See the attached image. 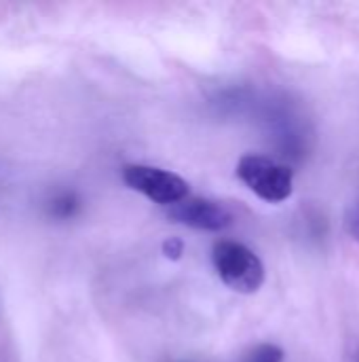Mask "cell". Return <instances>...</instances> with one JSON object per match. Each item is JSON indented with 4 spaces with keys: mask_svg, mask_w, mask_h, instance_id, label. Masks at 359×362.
Masks as SVG:
<instances>
[{
    "mask_svg": "<svg viewBox=\"0 0 359 362\" xmlns=\"http://www.w3.org/2000/svg\"><path fill=\"white\" fill-rule=\"evenodd\" d=\"M214 267L220 280L235 293L254 295L264 284V265L248 246L222 240L212 250Z\"/></svg>",
    "mask_w": 359,
    "mask_h": 362,
    "instance_id": "1",
    "label": "cell"
},
{
    "mask_svg": "<svg viewBox=\"0 0 359 362\" xmlns=\"http://www.w3.org/2000/svg\"><path fill=\"white\" fill-rule=\"evenodd\" d=\"M237 176L269 204H281L294 191V172L264 155H243L237 163Z\"/></svg>",
    "mask_w": 359,
    "mask_h": 362,
    "instance_id": "2",
    "label": "cell"
},
{
    "mask_svg": "<svg viewBox=\"0 0 359 362\" xmlns=\"http://www.w3.org/2000/svg\"><path fill=\"white\" fill-rule=\"evenodd\" d=\"M123 180L129 189L146 195L154 204L174 206L188 197V182L167 170L152 168V165H125L123 168Z\"/></svg>",
    "mask_w": 359,
    "mask_h": 362,
    "instance_id": "3",
    "label": "cell"
},
{
    "mask_svg": "<svg viewBox=\"0 0 359 362\" xmlns=\"http://www.w3.org/2000/svg\"><path fill=\"white\" fill-rule=\"evenodd\" d=\"M345 231L359 242V202L345 212Z\"/></svg>",
    "mask_w": 359,
    "mask_h": 362,
    "instance_id": "8",
    "label": "cell"
},
{
    "mask_svg": "<svg viewBox=\"0 0 359 362\" xmlns=\"http://www.w3.org/2000/svg\"><path fill=\"white\" fill-rule=\"evenodd\" d=\"M163 255L169 259V261H180L182 255H184V242L180 238H167L161 246Z\"/></svg>",
    "mask_w": 359,
    "mask_h": 362,
    "instance_id": "7",
    "label": "cell"
},
{
    "mask_svg": "<svg viewBox=\"0 0 359 362\" xmlns=\"http://www.w3.org/2000/svg\"><path fill=\"white\" fill-rule=\"evenodd\" d=\"M167 216L174 223H180L199 231H222L233 225V214L226 206L214 199H203V197H186L169 206Z\"/></svg>",
    "mask_w": 359,
    "mask_h": 362,
    "instance_id": "4",
    "label": "cell"
},
{
    "mask_svg": "<svg viewBox=\"0 0 359 362\" xmlns=\"http://www.w3.org/2000/svg\"><path fill=\"white\" fill-rule=\"evenodd\" d=\"M245 362H284V350L273 344H262L248 354Z\"/></svg>",
    "mask_w": 359,
    "mask_h": 362,
    "instance_id": "6",
    "label": "cell"
},
{
    "mask_svg": "<svg viewBox=\"0 0 359 362\" xmlns=\"http://www.w3.org/2000/svg\"><path fill=\"white\" fill-rule=\"evenodd\" d=\"M78 197H76V193H61V195H57L53 202H51V214L53 216H57V218H70V216H74L76 214V210H78Z\"/></svg>",
    "mask_w": 359,
    "mask_h": 362,
    "instance_id": "5",
    "label": "cell"
}]
</instances>
